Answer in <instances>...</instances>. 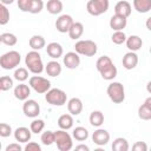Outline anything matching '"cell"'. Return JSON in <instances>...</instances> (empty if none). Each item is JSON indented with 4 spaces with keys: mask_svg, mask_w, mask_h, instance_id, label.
<instances>
[{
    "mask_svg": "<svg viewBox=\"0 0 151 151\" xmlns=\"http://www.w3.org/2000/svg\"><path fill=\"white\" fill-rule=\"evenodd\" d=\"M58 126L61 130H70L73 126V117L72 114H61L58 119Z\"/></svg>",
    "mask_w": 151,
    "mask_h": 151,
    "instance_id": "cell-26",
    "label": "cell"
},
{
    "mask_svg": "<svg viewBox=\"0 0 151 151\" xmlns=\"http://www.w3.org/2000/svg\"><path fill=\"white\" fill-rule=\"evenodd\" d=\"M25 64L28 68L29 72H32L33 74H39L41 73L45 67H44V64H42V59H41V55L39 54L38 51H34L32 50L31 52H28L25 57Z\"/></svg>",
    "mask_w": 151,
    "mask_h": 151,
    "instance_id": "cell-1",
    "label": "cell"
},
{
    "mask_svg": "<svg viewBox=\"0 0 151 151\" xmlns=\"http://www.w3.org/2000/svg\"><path fill=\"white\" fill-rule=\"evenodd\" d=\"M129 142L123 138V137H118L113 140L112 143V150L113 151H127L129 150Z\"/></svg>",
    "mask_w": 151,
    "mask_h": 151,
    "instance_id": "cell-29",
    "label": "cell"
},
{
    "mask_svg": "<svg viewBox=\"0 0 151 151\" xmlns=\"http://www.w3.org/2000/svg\"><path fill=\"white\" fill-rule=\"evenodd\" d=\"M21 150H22V147L18 143H12L6 146V151H21Z\"/></svg>",
    "mask_w": 151,
    "mask_h": 151,
    "instance_id": "cell-45",
    "label": "cell"
},
{
    "mask_svg": "<svg viewBox=\"0 0 151 151\" xmlns=\"http://www.w3.org/2000/svg\"><path fill=\"white\" fill-rule=\"evenodd\" d=\"M44 127H45V122L42 119H34L31 123V125H29L31 132L32 133H37V134L40 133V132H42Z\"/></svg>",
    "mask_w": 151,
    "mask_h": 151,
    "instance_id": "cell-34",
    "label": "cell"
},
{
    "mask_svg": "<svg viewBox=\"0 0 151 151\" xmlns=\"http://www.w3.org/2000/svg\"><path fill=\"white\" fill-rule=\"evenodd\" d=\"M67 33H68L71 39H73V40L79 39L84 33V25L81 22H79V21H73L72 25L70 26Z\"/></svg>",
    "mask_w": 151,
    "mask_h": 151,
    "instance_id": "cell-21",
    "label": "cell"
},
{
    "mask_svg": "<svg viewBox=\"0 0 151 151\" xmlns=\"http://www.w3.org/2000/svg\"><path fill=\"white\" fill-rule=\"evenodd\" d=\"M14 97L19 100H26L28 99L29 94H31V88L28 85L26 84H19L14 87Z\"/></svg>",
    "mask_w": 151,
    "mask_h": 151,
    "instance_id": "cell-18",
    "label": "cell"
},
{
    "mask_svg": "<svg viewBox=\"0 0 151 151\" xmlns=\"http://www.w3.org/2000/svg\"><path fill=\"white\" fill-rule=\"evenodd\" d=\"M112 64H113V63H112V60H111L110 57H107V55H103V57H100V58L97 60V63H96V67H97L98 72H101V71H104L105 68H107L109 66H111Z\"/></svg>",
    "mask_w": 151,
    "mask_h": 151,
    "instance_id": "cell-32",
    "label": "cell"
},
{
    "mask_svg": "<svg viewBox=\"0 0 151 151\" xmlns=\"http://www.w3.org/2000/svg\"><path fill=\"white\" fill-rule=\"evenodd\" d=\"M125 42H126V47L132 52H136V51L140 50L142 46H143V40L138 35H130L129 38H126Z\"/></svg>",
    "mask_w": 151,
    "mask_h": 151,
    "instance_id": "cell-22",
    "label": "cell"
},
{
    "mask_svg": "<svg viewBox=\"0 0 151 151\" xmlns=\"http://www.w3.org/2000/svg\"><path fill=\"white\" fill-rule=\"evenodd\" d=\"M0 44H1V35H0Z\"/></svg>",
    "mask_w": 151,
    "mask_h": 151,
    "instance_id": "cell-49",
    "label": "cell"
},
{
    "mask_svg": "<svg viewBox=\"0 0 151 151\" xmlns=\"http://www.w3.org/2000/svg\"><path fill=\"white\" fill-rule=\"evenodd\" d=\"M133 7L138 13H147L151 9V0H133Z\"/></svg>",
    "mask_w": 151,
    "mask_h": 151,
    "instance_id": "cell-25",
    "label": "cell"
},
{
    "mask_svg": "<svg viewBox=\"0 0 151 151\" xmlns=\"http://www.w3.org/2000/svg\"><path fill=\"white\" fill-rule=\"evenodd\" d=\"M67 110L70 112V114L72 116H78L83 111V101L79 98H71L67 101Z\"/></svg>",
    "mask_w": 151,
    "mask_h": 151,
    "instance_id": "cell-17",
    "label": "cell"
},
{
    "mask_svg": "<svg viewBox=\"0 0 151 151\" xmlns=\"http://www.w3.org/2000/svg\"><path fill=\"white\" fill-rule=\"evenodd\" d=\"M28 84L29 86L37 92V93H46L50 88H51V83L50 80H47L46 78L44 77H40V76H33L29 78L28 80Z\"/></svg>",
    "mask_w": 151,
    "mask_h": 151,
    "instance_id": "cell-8",
    "label": "cell"
},
{
    "mask_svg": "<svg viewBox=\"0 0 151 151\" xmlns=\"http://www.w3.org/2000/svg\"><path fill=\"white\" fill-rule=\"evenodd\" d=\"M74 50L78 54L85 57H93L97 53V44L92 40H79L74 44Z\"/></svg>",
    "mask_w": 151,
    "mask_h": 151,
    "instance_id": "cell-6",
    "label": "cell"
},
{
    "mask_svg": "<svg viewBox=\"0 0 151 151\" xmlns=\"http://www.w3.org/2000/svg\"><path fill=\"white\" fill-rule=\"evenodd\" d=\"M1 42L5 44L6 46H14L18 42V38L13 33L6 32V33L1 34Z\"/></svg>",
    "mask_w": 151,
    "mask_h": 151,
    "instance_id": "cell-33",
    "label": "cell"
},
{
    "mask_svg": "<svg viewBox=\"0 0 151 151\" xmlns=\"http://www.w3.org/2000/svg\"><path fill=\"white\" fill-rule=\"evenodd\" d=\"M27 78H28V71H27V68H25V67H19V68H17L15 71H14V79H17L18 81H25V80H27Z\"/></svg>",
    "mask_w": 151,
    "mask_h": 151,
    "instance_id": "cell-38",
    "label": "cell"
},
{
    "mask_svg": "<svg viewBox=\"0 0 151 151\" xmlns=\"http://www.w3.org/2000/svg\"><path fill=\"white\" fill-rule=\"evenodd\" d=\"M111 39H112V42H113V44H116V45H122L123 42H125L126 35H125V33H124L123 31H114V33L112 34Z\"/></svg>",
    "mask_w": 151,
    "mask_h": 151,
    "instance_id": "cell-39",
    "label": "cell"
},
{
    "mask_svg": "<svg viewBox=\"0 0 151 151\" xmlns=\"http://www.w3.org/2000/svg\"><path fill=\"white\" fill-rule=\"evenodd\" d=\"M126 24H127V18L119 14H114L110 19V27L113 31H123L126 27Z\"/></svg>",
    "mask_w": 151,
    "mask_h": 151,
    "instance_id": "cell-13",
    "label": "cell"
},
{
    "mask_svg": "<svg viewBox=\"0 0 151 151\" xmlns=\"http://www.w3.org/2000/svg\"><path fill=\"white\" fill-rule=\"evenodd\" d=\"M72 22H73V19H72L71 15H68V14H63V15H60V17L55 20V28H57V31L60 32V33H66V32L68 31L70 26L72 25Z\"/></svg>",
    "mask_w": 151,
    "mask_h": 151,
    "instance_id": "cell-11",
    "label": "cell"
},
{
    "mask_svg": "<svg viewBox=\"0 0 151 151\" xmlns=\"http://www.w3.org/2000/svg\"><path fill=\"white\" fill-rule=\"evenodd\" d=\"M46 9L51 14H59L63 11L61 0H48L46 4Z\"/></svg>",
    "mask_w": 151,
    "mask_h": 151,
    "instance_id": "cell-27",
    "label": "cell"
},
{
    "mask_svg": "<svg viewBox=\"0 0 151 151\" xmlns=\"http://www.w3.org/2000/svg\"><path fill=\"white\" fill-rule=\"evenodd\" d=\"M44 8V1L42 0H32V5L29 8V13L32 14H38L42 11Z\"/></svg>",
    "mask_w": 151,
    "mask_h": 151,
    "instance_id": "cell-40",
    "label": "cell"
},
{
    "mask_svg": "<svg viewBox=\"0 0 151 151\" xmlns=\"http://www.w3.org/2000/svg\"><path fill=\"white\" fill-rule=\"evenodd\" d=\"M46 53L52 59H58L63 55L64 50H63V46L59 42H50L46 47Z\"/></svg>",
    "mask_w": 151,
    "mask_h": 151,
    "instance_id": "cell-19",
    "label": "cell"
},
{
    "mask_svg": "<svg viewBox=\"0 0 151 151\" xmlns=\"http://www.w3.org/2000/svg\"><path fill=\"white\" fill-rule=\"evenodd\" d=\"M22 112L25 113L26 117L35 118L40 113V105L33 99H26V100H24Z\"/></svg>",
    "mask_w": 151,
    "mask_h": 151,
    "instance_id": "cell-9",
    "label": "cell"
},
{
    "mask_svg": "<svg viewBox=\"0 0 151 151\" xmlns=\"http://www.w3.org/2000/svg\"><path fill=\"white\" fill-rule=\"evenodd\" d=\"M104 123V113L99 110H96L91 112L90 114V124L94 127H99Z\"/></svg>",
    "mask_w": 151,
    "mask_h": 151,
    "instance_id": "cell-28",
    "label": "cell"
},
{
    "mask_svg": "<svg viewBox=\"0 0 151 151\" xmlns=\"http://www.w3.org/2000/svg\"><path fill=\"white\" fill-rule=\"evenodd\" d=\"M28 44H29V47H31L32 50H34V51H39V50H41V48L45 47L46 41H45L44 37L35 34V35H32V37L29 38Z\"/></svg>",
    "mask_w": 151,
    "mask_h": 151,
    "instance_id": "cell-24",
    "label": "cell"
},
{
    "mask_svg": "<svg viewBox=\"0 0 151 151\" xmlns=\"http://www.w3.org/2000/svg\"><path fill=\"white\" fill-rule=\"evenodd\" d=\"M123 66L126 68V70H133L137 65H138V55L136 54V52H127L124 57H123Z\"/></svg>",
    "mask_w": 151,
    "mask_h": 151,
    "instance_id": "cell-14",
    "label": "cell"
},
{
    "mask_svg": "<svg viewBox=\"0 0 151 151\" xmlns=\"http://www.w3.org/2000/svg\"><path fill=\"white\" fill-rule=\"evenodd\" d=\"M138 117L143 120L151 119V97H147L146 100L138 109Z\"/></svg>",
    "mask_w": 151,
    "mask_h": 151,
    "instance_id": "cell-15",
    "label": "cell"
},
{
    "mask_svg": "<svg viewBox=\"0 0 151 151\" xmlns=\"http://www.w3.org/2000/svg\"><path fill=\"white\" fill-rule=\"evenodd\" d=\"M109 6H110L109 0H88L86 4V9L88 14L93 17H98L107 12Z\"/></svg>",
    "mask_w": 151,
    "mask_h": 151,
    "instance_id": "cell-7",
    "label": "cell"
},
{
    "mask_svg": "<svg viewBox=\"0 0 151 151\" xmlns=\"http://www.w3.org/2000/svg\"><path fill=\"white\" fill-rule=\"evenodd\" d=\"M45 100L53 106H63L66 104L67 94L60 88H50L45 94Z\"/></svg>",
    "mask_w": 151,
    "mask_h": 151,
    "instance_id": "cell-5",
    "label": "cell"
},
{
    "mask_svg": "<svg viewBox=\"0 0 151 151\" xmlns=\"http://www.w3.org/2000/svg\"><path fill=\"white\" fill-rule=\"evenodd\" d=\"M54 143L59 151H70L73 147L72 137L66 132V130H58L54 132Z\"/></svg>",
    "mask_w": 151,
    "mask_h": 151,
    "instance_id": "cell-3",
    "label": "cell"
},
{
    "mask_svg": "<svg viewBox=\"0 0 151 151\" xmlns=\"http://www.w3.org/2000/svg\"><path fill=\"white\" fill-rule=\"evenodd\" d=\"M106 92H107V96L111 99V101L114 104H120L125 99V88H124L123 84L119 81H113V83L109 84Z\"/></svg>",
    "mask_w": 151,
    "mask_h": 151,
    "instance_id": "cell-2",
    "label": "cell"
},
{
    "mask_svg": "<svg viewBox=\"0 0 151 151\" xmlns=\"http://www.w3.org/2000/svg\"><path fill=\"white\" fill-rule=\"evenodd\" d=\"M76 150L77 151H88L90 147L87 145H85V144H80V145H77L76 146Z\"/></svg>",
    "mask_w": 151,
    "mask_h": 151,
    "instance_id": "cell-46",
    "label": "cell"
},
{
    "mask_svg": "<svg viewBox=\"0 0 151 151\" xmlns=\"http://www.w3.org/2000/svg\"><path fill=\"white\" fill-rule=\"evenodd\" d=\"M146 26H147V29H151V28H150V18L147 19V22H146Z\"/></svg>",
    "mask_w": 151,
    "mask_h": 151,
    "instance_id": "cell-48",
    "label": "cell"
},
{
    "mask_svg": "<svg viewBox=\"0 0 151 151\" xmlns=\"http://www.w3.org/2000/svg\"><path fill=\"white\" fill-rule=\"evenodd\" d=\"M132 150H134V151H146L147 145L144 142H137L132 145Z\"/></svg>",
    "mask_w": 151,
    "mask_h": 151,
    "instance_id": "cell-44",
    "label": "cell"
},
{
    "mask_svg": "<svg viewBox=\"0 0 151 151\" xmlns=\"http://www.w3.org/2000/svg\"><path fill=\"white\" fill-rule=\"evenodd\" d=\"M40 140H41V143L44 145H47V146L51 145V144H53L54 143V132L53 131H50V130L42 132L41 133V137H40Z\"/></svg>",
    "mask_w": 151,
    "mask_h": 151,
    "instance_id": "cell-36",
    "label": "cell"
},
{
    "mask_svg": "<svg viewBox=\"0 0 151 151\" xmlns=\"http://www.w3.org/2000/svg\"><path fill=\"white\" fill-rule=\"evenodd\" d=\"M99 73H100L101 78H103L104 80H113V79L116 78L117 73H118V70H117V67L114 66V64H112L111 66H109L107 68H105L104 71H101V72H99Z\"/></svg>",
    "mask_w": 151,
    "mask_h": 151,
    "instance_id": "cell-31",
    "label": "cell"
},
{
    "mask_svg": "<svg viewBox=\"0 0 151 151\" xmlns=\"http://www.w3.org/2000/svg\"><path fill=\"white\" fill-rule=\"evenodd\" d=\"M13 87V79L9 76L0 77V91H8Z\"/></svg>",
    "mask_w": 151,
    "mask_h": 151,
    "instance_id": "cell-35",
    "label": "cell"
},
{
    "mask_svg": "<svg viewBox=\"0 0 151 151\" xmlns=\"http://www.w3.org/2000/svg\"><path fill=\"white\" fill-rule=\"evenodd\" d=\"M9 21V11L6 5L0 2V25H6Z\"/></svg>",
    "mask_w": 151,
    "mask_h": 151,
    "instance_id": "cell-37",
    "label": "cell"
},
{
    "mask_svg": "<svg viewBox=\"0 0 151 151\" xmlns=\"http://www.w3.org/2000/svg\"><path fill=\"white\" fill-rule=\"evenodd\" d=\"M21 61V55L18 51H9L0 57V66L4 70H13Z\"/></svg>",
    "mask_w": 151,
    "mask_h": 151,
    "instance_id": "cell-4",
    "label": "cell"
},
{
    "mask_svg": "<svg viewBox=\"0 0 151 151\" xmlns=\"http://www.w3.org/2000/svg\"><path fill=\"white\" fill-rule=\"evenodd\" d=\"M45 71L46 73L50 76V77H58L60 76L63 68H61V65L55 61V60H51L47 63V65L45 66Z\"/></svg>",
    "mask_w": 151,
    "mask_h": 151,
    "instance_id": "cell-23",
    "label": "cell"
},
{
    "mask_svg": "<svg viewBox=\"0 0 151 151\" xmlns=\"http://www.w3.org/2000/svg\"><path fill=\"white\" fill-rule=\"evenodd\" d=\"M12 134V127L7 123H0V137L7 138Z\"/></svg>",
    "mask_w": 151,
    "mask_h": 151,
    "instance_id": "cell-41",
    "label": "cell"
},
{
    "mask_svg": "<svg viewBox=\"0 0 151 151\" xmlns=\"http://www.w3.org/2000/svg\"><path fill=\"white\" fill-rule=\"evenodd\" d=\"M24 150L25 151H41V146L35 142H29L28 144H26Z\"/></svg>",
    "mask_w": 151,
    "mask_h": 151,
    "instance_id": "cell-43",
    "label": "cell"
},
{
    "mask_svg": "<svg viewBox=\"0 0 151 151\" xmlns=\"http://www.w3.org/2000/svg\"><path fill=\"white\" fill-rule=\"evenodd\" d=\"M0 2L7 6V5H11V4H13V2H14V0H0Z\"/></svg>",
    "mask_w": 151,
    "mask_h": 151,
    "instance_id": "cell-47",
    "label": "cell"
},
{
    "mask_svg": "<svg viewBox=\"0 0 151 151\" xmlns=\"http://www.w3.org/2000/svg\"><path fill=\"white\" fill-rule=\"evenodd\" d=\"M92 140L98 146H104L110 142V133L104 129H98L92 133Z\"/></svg>",
    "mask_w": 151,
    "mask_h": 151,
    "instance_id": "cell-10",
    "label": "cell"
},
{
    "mask_svg": "<svg viewBox=\"0 0 151 151\" xmlns=\"http://www.w3.org/2000/svg\"><path fill=\"white\" fill-rule=\"evenodd\" d=\"M63 61H64V65L67 68L74 70L80 65V57L77 52H67L63 57Z\"/></svg>",
    "mask_w": 151,
    "mask_h": 151,
    "instance_id": "cell-12",
    "label": "cell"
},
{
    "mask_svg": "<svg viewBox=\"0 0 151 151\" xmlns=\"http://www.w3.org/2000/svg\"><path fill=\"white\" fill-rule=\"evenodd\" d=\"M131 11H132V8H131L130 2H127L125 0L118 1L116 4V6H114V14H119V15H123L125 18L130 17Z\"/></svg>",
    "mask_w": 151,
    "mask_h": 151,
    "instance_id": "cell-20",
    "label": "cell"
},
{
    "mask_svg": "<svg viewBox=\"0 0 151 151\" xmlns=\"http://www.w3.org/2000/svg\"><path fill=\"white\" fill-rule=\"evenodd\" d=\"M0 150H1V143H0Z\"/></svg>",
    "mask_w": 151,
    "mask_h": 151,
    "instance_id": "cell-50",
    "label": "cell"
},
{
    "mask_svg": "<svg viewBox=\"0 0 151 151\" xmlns=\"http://www.w3.org/2000/svg\"><path fill=\"white\" fill-rule=\"evenodd\" d=\"M18 1V7L20 11L22 12H29L31 5H32V0H17Z\"/></svg>",
    "mask_w": 151,
    "mask_h": 151,
    "instance_id": "cell-42",
    "label": "cell"
},
{
    "mask_svg": "<svg viewBox=\"0 0 151 151\" xmlns=\"http://www.w3.org/2000/svg\"><path fill=\"white\" fill-rule=\"evenodd\" d=\"M31 136H32L31 130L28 127H25V126H20L18 129H15V131H14V138L19 143H27V142H29Z\"/></svg>",
    "mask_w": 151,
    "mask_h": 151,
    "instance_id": "cell-16",
    "label": "cell"
},
{
    "mask_svg": "<svg viewBox=\"0 0 151 151\" xmlns=\"http://www.w3.org/2000/svg\"><path fill=\"white\" fill-rule=\"evenodd\" d=\"M73 138L78 142H84L88 138V131L86 127L84 126H77L74 130H73V133H72Z\"/></svg>",
    "mask_w": 151,
    "mask_h": 151,
    "instance_id": "cell-30",
    "label": "cell"
}]
</instances>
